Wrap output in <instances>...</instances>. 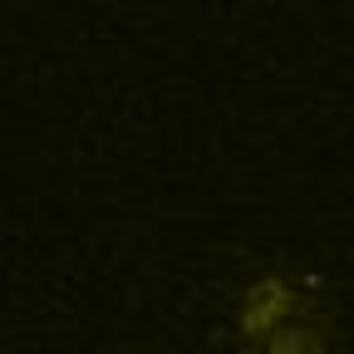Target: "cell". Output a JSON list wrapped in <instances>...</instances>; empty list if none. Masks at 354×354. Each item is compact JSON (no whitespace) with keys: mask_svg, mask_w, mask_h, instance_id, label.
I'll list each match as a JSON object with an SVG mask.
<instances>
[{"mask_svg":"<svg viewBox=\"0 0 354 354\" xmlns=\"http://www.w3.org/2000/svg\"><path fill=\"white\" fill-rule=\"evenodd\" d=\"M320 305H325V295H320L315 281L290 276V271H266L236 295L232 335H236L241 349H271V339L281 330H290L300 315H310Z\"/></svg>","mask_w":354,"mask_h":354,"instance_id":"6da1fadb","label":"cell"}]
</instances>
